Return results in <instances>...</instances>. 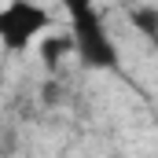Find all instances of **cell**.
Wrapping results in <instances>:
<instances>
[{
    "label": "cell",
    "instance_id": "6da1fadb",
    "mask_svg": "<svg viewBox=\"0 0 158 158\" xmlns=\"http://www.w3.org/2000/svg\"><path fill=\"white\" fill-rule=\"evenodd\" d=\"M70 11V37H74V55L88 70H118V44L107 33L103 15L96 11L92 0H63Z\"/></svg>",
    "mask_w": 158,
    "mask_h": 158
},
{
    "label": "cell",
    "instance_id": "7a4b0ae2",
    "mask_svg": "<svg viewBox=\"0 0 158 158\" xmlns=\"http://www.w3.org/2000/svg\"><path fill=\"white\" fill-rule=\"evenodd\" d=\"M52 15L33 0H11L0 7V44L7 52H26L37 37L48 33Z\"/></svg>",
    "mask_w": 158,
    "mask_h": 158
},
{
    "label": "cell",
    "instance_id": "3957f363",
    "mask_svg": "<svg viewBox=\"0 0 158 158\" xmlns=\"http://www.w3.org/2000/svg\"><path fill=\"white\" fill-rule=\"evenodd\" d=\"M74 52V37L66 33V37H40V59H44V66L48 70H55L59 63H63V55H70Z\"/></svg>",
    "mask_w": 158,
    "mask_h": 158
},
{
    "label": "cell",
    "instance_id": "277c9868",
    "mask_svg": "<svg viewBox=\"0 0 158 158\" xmlns=\"http://www.w3.org/2000/svg\"><path fill=\"white\" fill-rule=\"evenodd\" d=\"M132 22H136V30L143 37L158 40V7H136L132 11Z\"/></svg>",
    "mask_w": 158,
    "mask_h": 158
}]
</instances>
